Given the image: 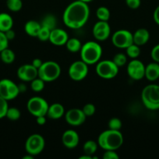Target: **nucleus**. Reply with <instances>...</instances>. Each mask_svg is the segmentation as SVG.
<instances>
[{
	"label": "nucleus",
	"mask_w": 159,
	"mask_h": 159,
	"mask_svg": "<svg viewBox=\"0 0 159 159\" xmlns=\"http://www.w3.org/2000/svg\"><path fill=\"white\" fill-rule=\"evenodd\" d=\"M89 16L90 8L88 4L76 0L66 6L62 15V21L67 27L78 30L87 23Z\"/></svg>",
	"instance_id": "obj_1"
},
{
	"label": "nucleus",
	"mask_w": 159,
	"mask_h": 159,
	"mask_svg": "<svg viewBox=\"0 0 159 159\" xmlns=\"http://www.w3.org/2000/svg\"><path fill=\"white\" fill-rule=\"evenodd\" d=\"M123 135L120 130L108 129L100 134L98 138V144L104 151H116L123 145Z\"/></svg>",
	"instance_id": "obj_2"
},
{
	"label": "nucleus",
	"mask_w": 159,
	"mask_h": 159,
	"mask_svg": "<svg viewBox=\"0 0 159 159\" xmlns=\"http://www.w3.org/2000/svg\"><path fill=\"white\" fill-rule=\"evenodd\" d=\"M80 58L88 65L97 64L102 56V48L96 41H87L82 45L80 51Z\"/></svg>",
	"instance_id": "obj_3"
},
{
	"label": "nucleus",
	"mask_w": 159,
	"mask_h": 159,
	"mask_svg": "<svg viewBox=\"0 0 159 159\" xmlns=\"http://www.w3.org/2000/svg\"><path fill=\"white\" fill-rule=\"evenodd\" d=\"M141 100L148 110H159V85L151 84L145 86L142 90Z\"/></svg>",
	"instance_id": "obj_4"
},
{
	"label": "nucleus",
	"mask_w": 159,
	"mask_h": 159,
	"mask_svg": "<svg viewBox=\"0 0 159 159\" xmlns=\"http://www.w3.org/2000/svg\"><path fill=\"white\" fill-rule=\"evenodd\" d=\"M38 76L45 82H51L55 81L61 75V67L57 62L48 61L42 63L38 68Z\"/></svg>",
	"instance_id": "obj_5"
},
{
	"label": "nucleus",
	"mask_w": 159,
	"mask_h": 159,
	"mask_svg": "<svg viewBox=\"0 0 159 159\" xmlns=\"http://www.w3.org/2000/svg\"><path fill=\"white\" fill-rule=\"evenodd\" d=\"M118 69L119 68L114 63L113 61L103 60L99 61L96 64L95 71L101 79H112L118 75Z\"/></svg>",
	"instance_id": "obj_6"
},
{
	"label": "nucleus",
	"mask_w": 159,
	"mask_h": 159,
	"mask_svg": "<svg viewBox=\"0 0 159 159\" xmlns=\"http://www.w3.org/2000/svg\"><path fill=\"white\" fill-rule=\"evenodd\" d=\"M48 107L49 105L48 102L40 96L31 97L26 103L28 112L34 117L39 116H47Z\"/></svg>",
	"instance_id": "obj_7"
},
{
	"label": "nucleus",
	"mask_w": 159,
	"mask_h": 159,
	"mask_svg": "<svg viewBox=\"0 0 159 159\" xmlns=\"http://www.w3.org/2000/svg\"><path fill=\"white\" fill-rule=\"evenodd\" d=\"M45 146V138L39 134H34L28 137L25 143L26 154L36 156L43 152Z\"/></svg>",
	"instance_id": "obj_8"
},
{
	"label": "nucleus",
	"mask_w": 159,
	"mask_h": 159,
	"mask_svg": "<svg viewBox=\"0 0 159 159\" xmlns=\"http://www.w3.org/2000/svg\"><path fill=\"white\" fill-rule=\"evenodd\" d=\"M88 65L82 60L76 61L70 65L68 74L70 79L76 82H80L85 79L88 74Z\"/></svg>",
	"instance_id": "obj_9"
},
{
	"label": "nucleus",
	"mask_w": 159,
	"mask_h": 159,
	"mask_svg": "<svg viewBox=\"0 0 159 159\" xmlns=\"http://www.w3.org/2000/svg\"><path fill=\"white\" fill-rule=\"evenodd\" d=\"M20 94L18 85L9 79L0 80V96L7 101L16 99Z\"/></svg>",
	"instance_id": "obj_10"
},
{
	"label": "nucleus",
	"mask_w": 159,
	"mask_h": 159,
	"mask_svg": "<svg viewBox=\"0 0 159 159\" xmlns=\"http://www.w3.org/2000/svg\"><path fill=\"white\" fill-rule=\"evenodd\" d=\"M112 42L116 48L126 49L129 45L133 43L132 34L127 30H118L112 34Z\"/></svg>",
	"instance_id": "obj_11"
},
{
	"label": "nucleus",
	"mask_w": 159,
	"mask_h": 159,
	"mask_svg": "<svg viewBox=\"0 0 159 159\" xmlns=\"http://www.w3.org/2000/svg\"><path fill=\"white\" fill-rule=\"evenodd\" d=\"M126 71L132 80H141L145 76V65L141 61L132 59L128 63Z\"/></svg>",
	"instance_id": "obj_12"
},
{
	"label": "nucleus",
	"mask_w": 159,
	"mask_h": 159,
	"mask_svg": "<svg viewBox=\"0 0 159 159\" xmlns=\"http://www.w3.org/2000/svg\"><path fill=\"white\" fill-rule=\"evenodd\" d=\"M94 37L98 41H104L111 35V27L108 21L98 20L93 26L92 30Z\"/></svg>",
	"instance_id": "obj_13"
},
{
	"label": "nucleus",
	"mask_w": 159,
	"mask_h": 159,
	"mask_svg": "<svg viewBox=\"0 0 159 159\" xmlns=\"http://www.w3.org/2000/svg\"><path fill=\"white\" fill-rule=\"evenodd\" d=\"M65 120L66 123L73 127H77L84 124L86 120V115L83 112L82 109L73 108L65 113Z\"/></svg>",
	"instance_id": "obj_14"
},
{
	"label": "nucleus",
	"mask_w": 159,
	"mask_h": 159,
	"mask_svg": "<svg viewBox=\"0 0 159 159\" xmlns=\"http://www.w3.org/2000/svg\"><path fill=\"white\" fill-rule=\"evenodd\" d=\"M17 77L24 82H31L38 76V70L31 64H25L17 69Z\"/></svg>",
	"instance_id": "obj_15"
},
{
	"label": "nucleus",
	"mask_w": 159,
	"mask_h": 159,
	"mask_svg": "<svg viewBox=\"0 0 159 159\" xmlns=\"http://www.w3.org/2000/svg\"><path fill=\"white\" fill-rule=\"evenodd\" d=\"M62 142L66 148L73 149L77 147L80 142V137L74 130H67L62 136Z\"/></svg>",
	"instance_id": "obj_16"
},
{
	"label": "nucleus",
	"mask_w": 159,
	"mask_h": 159,
	"mask_svg": "<svg viewBox=\"0 0 159 159\" xmlns=\"http://www.w3.org/2000/svg\"><path fill=\"white\" fill-rule=\"evenodd\" d=\"M69 38L70 37H69L68 33L65 30L56 27L51 30L48 40L55 46H62V45H65Z\"/></svg>",
	"instance_id": "obj_17"
},
{
	"label": "nucleus",
	"mask_w": 159,
	"mask_h": 159,
	"mask_svg": "<svg viewBox=\"0 0 159 159\" xmlns=\"http://www.w3.org/2000/svg\"><path fill=\"white\" fill-rule=\"evenodd\" d=\"M132 39H133V43L138 45V46H143L146 44L150 39V33L145 28H140L137 30L132 34Z\"/></svg>",
	"instance_id": "obj_18"
},
{
	"label": "nucleus",
	"mask_w": 159,
	"mask_h": 159,
	"mask_svg": "<svg viewBox=\"0 0 159 159\" xmlns=\"http://www.w3.org/2000/svg\"><path fill=\"white\" fill-rule=\"evenodd\" d=\"M145 78L150 82H154L159 79V63L153 61L145 66Z\"/></svg>",
	"instance_id": "obj_19"
},
{
	"label": "nucleus",
	"mask_w": 159,
	"mask_h": 159,
	"mask_svg": "<svg viewBox=\"0 0 159 159\" xmlns=\"http://www.w3.org/2000/svg\"><path fill=\"white\" fill-rule=\"evenodd\" d=\"M65 115V109L63 106L60 103H53L49 105L48 107V112H47V116L52 120L60 119L61 117Z\"/></svg>",
	"instance_id": "obj_20"
},
{
	"label": "nucleus",
	"mask_w": 159,
	"mask_h": 159,
	"mask_svg": "<svg viewBox=\"0 0 159 159\" xmlns=\"http://www.w3.org/2000/svg\"><path fill=\"white\" fill-rule=\"evenodd\" d=\"M41 25L39 22L35 20H29L24 25V30L28 36L32 37H37Z\"/></svg>",
	"instance_id": "obj_21"
},
{
	"label": "nucleus",
	"mask_w": 159,
	"mask_h": 159,
	"mask_svg": "<svg viewBox=\"0 0 159 159\" xmlns=\"http://www.w3.org/2000/svg\"><path fill=\"white\" fill-rule=\"evenodd\" d=\"M13 26V20L9 14L6 12L0 13V31L6 32L12 29Z\"/></svg>",
	"instance_id": "obj_22"
},
{
	"label": "nucleus",
	"mask_w": 159,
	"mask_h": 159,
	"mask_svg": "<svg viewBox=\"0 0 159 159\" xmlns=\"http://www.w3.org/2000/svg\"><path fill=\"white\" fill-rule=\"evenodd\" d=\"M82 43H81L80 40L77 38H69L67 40L66 43H65V47L66 49L68 50L70 52L72 53H76L80 52L81 48H82Z\"/></svg>",
	"instance_id": "obj_23"
},
{
	"label": "nucleus",
	"mask_w": 159,
	"mask_h": 159,
	"mask_svg": "<svg viewBox=\"0 0 159 159\" xmlns=\"http://www.w3.org/2000/svg\"><path fill=\"white\" fill-rule=\"evenodd\" d=\"M16 55L13 51L9 49V48H6L0 52V60L5 64H12L15 61Z\"/></svg>",
	"instance_id": "obj_24"
},
{
	"label": "nucleus",
	"mask_w": 159,
	"mask_h": 159,
	"mask_svg": "<svg viewBox=\"0 0 159 159\" xmlns=\"http://www.w3.org/2000/svg\"><path fill=\"white\" fill-rule=\"evenodd\" d=\"M41 26L48 28L50 30H52L55 28H56L57 20H56L55 16L54 15L48 14V15L45 16L42 19L41 22Z\"/></svg>",
	"instance_id": "obj_25"
},
{
	"label": "nucleus",
	"mask_w": 159,
	"mask_h": 159,
	"mask_svg": "<svg viewBox=\"0 0 159 159\" xmlns=\"http://www.w3.org/2000/svg\"><path fill=\"white\" fill-rule=\"evenodd\" d=\"M98 142H96L94 141H92V140H88V141L84 143V146H83L84 154L93 156L94 154H95V152L98 150Z\"/></svg>",
	"instance_id": "obj_26"
},
{
	"label": "nucleus",
	"mask_w": 159,
	"mask_h": 159,
	"mask_svg": "<svg viewBox=\"0 0 159 159\" xmlns=\"http://www.w3.org/2000/svg\"><path fill=\"white\" fill-rule=\"evenodd\" d=\"M110 11L105 6H100L96 10V16L98 20L101 21H108L110 19Z\"/></svg>",
	"instance_id": "obj_27"
},
{
	"label": "nucleus",
	"mask_w": 159,
	"mask_h": 159,
	"mask_svg": "<svg viewBox=\"0 0 159 159\" xmlns=\"http://www.w3.org/2000/svg\"><path fill=\"white\" fill-rule=\"evenodd\" d=\"M126 52L127 57L132 59L137 58L140 54V46L135 44V43H132L127 48H126Z\"/></svg>",
	"instance_id": "obj_28"
},
{
	"label": "nucleus",
	"mask_w": 159,
	"mask_h": 159,
	"mask_svg": "<svg viewBox=\"0 0 159 159\" xmlns=\"http://www.w3.org/2000/svg\"><path fill=\"white\" fill-rule=\"evenodd\" d=\"M6 6L12 12H19L23 7L22 0H6Z\"/></svg>",
	"instance_id": "obj_29"
},
{
	"label": "nucleus",
	"mask_w": 159,
	"mask_h": 159,
	"mask_svg": "<svg viewBox=\"0 0 159 159\" xmlns=\"http://www.w3.org/2000/svg\"><path fill=\"white\" fill-rule=\"evenodd\" d=\"M45 81L37 77L31 82V88L35 93H40L45 89Z\"/></svg>",
	"instance_id": "obj_30"
},
{
	"label": "nucleus",
	"mask_w": 159,
	"mask_h": 159,
	"mask_svg": "<svg viewBox=\"0 0 159 159\" xmlns=\"http://www.w3.org/2000/svg\"><path fill=\"white\" fill-rule=\"evenodd\" d=\"M21 116L20 110L17 107H9L7 112H6V117H7L9 120L16 121L20 119Z\"/></svg>",
	"instance_id": "obj_31"
},
{
	"label": "nucleus",
	"mask_w": 159,
	"mask_h": 159,
	"mask_svg": "<svg viewBox=\"0 0 159 159\" xmlns=\"http://www.w3.org/2000/svg\"><path fill=\"white\" fill-rule=\"evenodd\" d=\"M112 61L118 68H121V67L124 66L127 62V55L123 53H118L114 56Z\"/></svg>",
	"instance_id": "obj_32"
},
{
	"label": "nucleus",
	"mask_w": 159,
	"mask_h": 159,
	"mask_svg": "<svg viewBox=\"0 0 159 159\" xmlns=\"http://www.w3.org/2000/svg\"><path fill=\"white\" fill-rule=\"evenodd\" d=\"M122 126H123V124H122L121 120L117 117L112 118V119L109 120L108 123V129H112V130H120L122 128Z\"/></svg>",
	"instance_id": "obj_33"
},
{
	"label": "nucleus",
	"mask_w": 159,
	"mask_h": 159,
	"mask_svg": "<svg viewBox=\"0 0 159 159\" xmlns=\"http://www.w3.org/2000/svg\"><path fill=\"white\" fill-rule=\"evenodd\" d=\"M50 34H51V30L46 27L41 26L39 30L38 34H37V37L41 40V41H47L49 40Z\"/></svg>",
	"instance_id": "obj_34"
},
{
	"label": "nucleus",
	"mask_w": 159,
	"mask_h": 159,
	"mask_svg": "<svg viewBox=\"0 0 159 159\" xmlns=\"http://www.w3.org/2000/svg\"><path fill=\"white\" fill-rule=\"evenodd\" d=\"M8 108H9L8 101L2 96H0V119L6 117Z\"/></svg>",
	"instance_id": "obj_35"
},
{
	"label": "nucleus",
	"mask_w": 159,
	"mask_h": 159,
	"mask_svg": "<svg viewBox=\"0 0 159 159\" xmlns=\"http://www.w3.org/2000/svg\"><path fill=\"white\" fill-rule=\"evenodd\" d=\"M83 112H84V114L86 115V116H92L95 113V110H96V108H95L94 105L92 103H87L86 105L84 106L82 109Z\"/></svg>",
	"instance_id": "obj_36"
},
{
	"label": "nucleus",
	"mask_w": 159,
	"mask_h": 159,
	"mask_svg": "<svg viewBox=\"0 0 159 159\" xmlns=\"http://www.w3.org/2000/svg\"><path fill=\"white\" fill-rule=\"evenodd\" d=\"M9 41L5 33L0 31V52L9 47Z\"/></svg>",
	"instance_id": "obj_37"
},
{
	"label": "nucleus",
	"mask_w": 159,
	"mask_h": 159,
	"mask_svg": "<svg viewBox=\"0 0 159 159\" xmlns=\"http://www.w3.org/2000/svg\"><path fill=\"white\" fill-rule=\"evenodd\" d=\"M102 158L103 159H118L119 156L116 153V151L108 150L104 152V153L103 154Z\"/></svg>",
	"instance_id": "obj_38"
},
{
	"label": "nucleus",
	"mask_w": 159,
	"mask_h": 159,
	"mask_svg": "<svg viewBox=\"0 0 159 159\" xmlns=\"http://www.w3.org/2000/svg\"><path fill=\"white\" fill-rule=\"evenodd\" d=\"M151 57L154 61L159 63V43L152 48L151 51Z\"/></svg>",
	"instance_id": "obj_39"
},
{
	"label": "nucleus",
	"mask_w": 159,
	"mask_h": 159,
	"mask_svg": "<svg viewBox=\"0 0 159 159\" xmlns=\"http://www.w3.org/2000/svg\"><path fill=\"white\" fill-rule=\"evenodd\" d=\"M126 6L132 9H137L141 4V0H126Z\"/></svg>",
	"instance_id": "obj_40"
},
{
	"label": "nucleus",
	"mask_w": 159,
	"mask_h": 159,
	"mask_svg": "<svg viewBox=\"0 0 159 159\" xmlns=\"http://www.w3.org/2000/svg\"><path fill=\"white\" fill-rule=\"evenodd\" d=\"M153 19H154L156 24L159 26V5L154 9V13H153Z\"/></svg>",
	"instance_id": "obj_41"
},
{
	"label": "nucleus",
	"mask_w": 159,
	"mask_h": 159,
	"mask_svg": "<svg viewBox=\"0 0 159 159\" xmlns=\"http://www.w3.org/2000/svg\"><path fill=\"white\" fill-rule=\"evenodd\" d=\"M5 34H6V37H7V39L9 40H13L14 38H15V36H16V34L15 32H14V30L12 29L6 31V32H4Z\"/></svg>",
	"instance_id": "obj_42"
},
{
	"label": "nucleus",
	"mask_w": 159,
	"mask_h": 159,
	"mask_svg": "<svg viewBox=\"0 0 159 159\" xmlns=\"http://www.w3.org/2000/svg\"><path fill=\"white\" fill-rule=\"evenodd\" d=\"M36 118V122L38 125H44L46 123V116H39Z\"/></svg>",
	"instance_id": "obj_43"
},
{
	"label": "nucleus",
	"mask_w": 159,
	"mask_h": 159,
	"mask_svg": "<svg viewBox=\"0 0 159 159\" xmlns=\"http://www.w3.org/2000/svg\"><path fill=\"white\" fill-rule=\"evenodd\" d=\"M42 63H43V61H42L40 58H34V60H33L31 65H32L34 67H35L36 68H37V69H38V68L41 66Z\"/></svg>",
	"instance_id": "obj_44"
},
{
	"label": "nucleus",
	"mask_w": 159,
	"mask_h": 159,
	"mask_svg": "<svg viewBox=\"0 0 159 159\" xmlns=\"http://www.w3.org/2000/svg\"><path fill=\"white\" fill-rule=\"evenodd\" d=\"M18 89H19V91H20V93H25V92L27 90V87H26V85H25L24 83H20V84H19Z\"/></svg>",
	"instance_id": "obj_45"
},
{
	"label": "nucleus",
	"mask_w": 159,
	"mask_h": 159,
	"mask_svg": "<svg viewBox=\"0 0 159 159\" xmlns=\"http://www.w3.org/2000/svg\"><path fill=\"white\" fill-rule=\"evenodd\" d=\"M34 156H33V155H30V154H27V155L23 157V159H33L34 158Z\"/></svg>",
	"instance_id": "obj_46"
},
{
	"label": "nucleus",
	"mask_w": 159,
	"mask_h": 159,
	"mask_svg": "<svg viewBox=\"0 0 159 159\" xmlns=\"http://www.w3.org/2000/svg\"><path fill=\"white\" fill-rule=\"evenodd\" d=\"M80 1H82V2H86V3H89V2H90L91 1H93V0H80Z\"/></svg>",
	"instance_id": "obj_47"
}]
</instances>
